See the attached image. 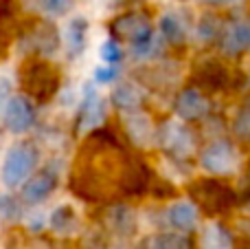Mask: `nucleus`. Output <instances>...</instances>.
I'll list each match as a JSON object with an SVG mask.
<instances>
[{
  "mask_svg": "<svg viewBox=\"0 0 250 249\" xmlns=\"http://www.w3.org/2000/svg\"><path fill=\"white\" fill-rule=\"evenodd\" d=\"M35 166V152L29 146H13L2 161V183L7 188H18L20 183H24V179H29L31 170Z\"/></svg>",
  "mask_w": 250,
  "mask_h": 249,
  "instance_id": "nucleus-1",
  "label": "nucleus"
},
{
  "mask_svg": "<svg viewBox=\"0 0 250 249\" xmlns=\"http://www.w3.org/2000/svg\"><path fill=\"white\" fill-rule=\"evenodd\" d=\"M239 166V154L226 141H215L202 152V168L211 174H230Z\"/></svg>",
  "mask_w": 250,
  "mask_h": 249,
  "instance_id": "nucleus-2",
  "label": "nucleus"
},
{
  "mask_svg": "<svg viewBox=\"0 0 250 249\" xmlns=\"http://www.w3.org/2000/svg\"><path fill=\"white\" fill-rule=\"evenodd\" d=\"M4 126L13 132V135H22L26 132L35 122V108L24 95H13L9 100L7 108H4Z\"/></svg>",
  "mask_w": 250,
  "mask_h": 249,
  "instance_id": "nucleus-3",
  "label": "nucleus"
},
{
  "mask_svg": "<svg viewBox=\"0 0 250 249\" xmlns=\"http://www.w3.org/2000/svg\"><path fill=\"white\" fill-rule=\"evenodd\" d=\"M160 141L173 154H189L193 150V137H191L189 128L176 122L165 124V128L160 130Z\"/></svg>",
  "mask_w": 250,
  "mask_h": 249,
  "instance_id": "nucleus-4",
  "label": "nucleus"
},
{
  "mask_svg": "<svg viewBox=\"0 0 250 249\" xmlns=\"http://www.w3.org/2000/svg\"><path fill=\"white\" fill-rule=\"evenodd\" d=\"M105 119V101L97 95L92 88H88L86 101H83V110H82V119H79V130L88 132L95 130L104 124Z\"/></svg>",
  "mask_w": 250,
  "mask_h": 249,
  "instance_id": "nucleus-5",
  "label": "nucleus"
},
{
  "mask_svg": "<svg viewBox=\"0 0 250 249\" xmlns=\"http://www.w3.org/2000/svg\"><path fill=\"white\" fill-rule=\"evenodd\" d=\"M207 110H208V101L204 100V95L200 91H195V88L182 91L176 101V113L180 115L182 119H198V117H202Z\"/></svg>",
  "mask_w": 250,
  "mask_h": 249,
  "instance_id": "nucleus-6",
  "label": "nucleus"
},
{
  "mask_svg": "<svg viewBox=\"0 0 250 249\" xmlns=\"http://www.w3.org/2000/svg\"><path fill=\"white\" fill-rule=\"evenodd\" d=\"M167 221L171 227L180 229V232H189L198 223V210L189 201H178L167 210Z\"/></svg>",
  "mask_w": 250,
  "mask_h": 249,
  "instance_id": "nucleus-7",
  "label": "nucleus"
},
{
  "mask_svg": "<svg viewBox=\"0 0 250 249\" xmlns=\"http://www.w3.org/2000/svg\"><path fill=\"white\" fill-rule=\"evenodd\" d=\"M55 183L57 181H55V176H53L51 172H42V174L33 176V179L24 185L22 197H24L26 203H42L44 199L55 190Z\"/></svg>",
  "mask_w": 250,
  "mask_h": 249,
  "instance_id": "nucleus-8",
  "label": "nucleus"
},
{
  "mask_svg": "<svg viewBox=\"0 0 250 249\" xmlns=\"http://www.w3.org/2000/svg\"><path fill=\"white\" fill-rule=\"evenodd\" d=\"M224 49L229 53H239L250 49V20H237L226 29Z\"/></svg>",
  "mask_w": 250,
  "mask_h": 249,
  "instance_id": "nucleus-9",
  "label": "nucleus"
},
{
  "mask_svg": "<svg viewBox=\"0 0 250 249\" xmlns=\"http://www.w3.org/2000/svg\"><path fill=\"white\" fill-rule=\"evenodd\" d=\"M86 35H88V22L83 20V18H73V20L66 25L64 40H66V47H68V51L73 53V55H77V53L83 49Z\"/></svg>",
  "mask_w": 250,
  "mask_h": 249,
  "instance_id": "nucleus-10",
  "label": "nucleus"
},
{
  "mask_svg": "<svg viewBox=\"0 0 250 249\" xmlns=\"http://www.w3.org/2000/svg\"><path fill=\"white\" fill-rule=\"evenodd\" d=\"M202 249H230L233 247V238L222 225L208 223L202 232V241H200Z\"/></svg>",
  "mask_w": 250,
  "mask_h": 249,
  "instance_id": "nucleus-11",
  "label": "nucleus"
},
{
  "mask_svg": "<svg viewBox=\"0 0 250 249\" xmlns=\"http://www.w3.org/2000/svg\"><path fill=\"white\" fill-rule=\"evenodd\" d=\"M114 104L119 106L121 110H138L143 104V93L138 86H134V84L125 82L121 86L114 91Z\"/></svg>",
  "mask_w": 250,
  "mask_h": 249,
  "instance_id": "nucleus-12",
  "label": "nucleus"
},
{
  "mask_svg": "<svg viewBox=\"0 0 250 249\" xmlns=\"http://www.w3.org/2000/svg\"><path fill=\"white\" fill-rule=\"evenodd\" d=\"M48 223H51V227L55 229V232L66 234V232H73V229H75V225H77V219H75V212L70 210L68 205H60L51 214Z\"/></svg>",
  "mask_w": 250,
  "mask_h": 249,
  "instance_id": "nucleus-13",
  "label": "nucleus"
},
{
  "mask_svg": "<svg viewBox=\"0 0 250 249\" xmlns=\"http://www.w3.org/2000/svg\"><path fill=\"white\" fill-rule=\"evenodd\" d=\"M149 26H147L145 20H141V18L136 16H127V18H121V20L114 25V31H117L121 38H127L129 42H132L134 38H138V35L143 33V31H147Z\"/></svg>",
  "mask_w": 250,
  "mask_h": 249,
  "instance_id": "nucleus-14",
  "label": "nucleus"
},
{
  "mask_svg": "<svg viewBox=\"0 0 250 249\" xmlns=\"http://www.w3.org/2000/svg\"><path fill=\"white\" fill-rule=\"evenodd\" d=\"M127 128L132 132V139H136L138 144H147L151 139V132H154L149 126V119L145 115L136 113V110H134L132 117H127Z\"/></svg>",
  "mask_w": 250,
  "mask_h": 249,
  "instance_id": "nucleus-15",
  "label": "nucleus"
},
{
  "mask_svg": "<svg viewBox=\"0 0 250 249\" xmlns=\"http://www.w3.org/2000/svg\"><path fill=\"white\" fill-rule=\"evenodd\" d=\"M160 31L167 40L171 42H180L185 38V22L176 16V13H165L163 20H160Z\"/></svg>",
  "mask_w": 250,
  "mask_h": 249,
  "instance_id": "nucleus-16",
  "label": "nucleus"
},
{
  "mask_svg": "<svg viewBox=\"0 0 250 249\" xmlns=\"http://www.w3.org/2000/svg\"><path fill=\"white\" fill-rule=\"evenodd\" d=\"M189 241L182 234H160L154 238V249H189Z\"/></svg>",
  "mask_w": 250,
  "mask_h": 249,
  "instance_id": "nucleus-17",
  "label": "nucleus"
},
{
  "mask_svg": "<svg viewBox=\"0 0 250 249\" xmlns=\"http://www.w3.org/2000/svg\"><path fill=\"white\" fill-rule=\"evenodd\" d=\"M20 214H22L20 203L13 197H9V194H0V216L7 221H16L20 219Z\"/></svg>",
  "mask_w": 250,
  "mask_h": 249,
  "instance_id": "nucleus-18",
  "label": "nucleus"
},
{
  "mask_svg": "<svg viewBox=\"0 0 250 249\" xmlns=\"http://www.w3.org/2000/svg\"><path fill=\"white\" fill-rule=\"evenodd\" d=\"M99 55L101 60L105 62V64H114V62L121 60V47H119V42H114V40H105L104 44H101L99 49Z\"/></svg>",
  "mask_w": 250,
  "mask_h": 249,
  "instance_id": "nucleus-19",
  "label": "nucleus"
},
{
  "mask_svg": "<svg viewBox=\"0 0 250 249\" xmlns=\"http://www.w3.org/2000/svg\"><path fill=\"white\" fill-rule=\"evenodd\" d=\"M11 97V79L7 75H0V117L4 115V108H7Z\"/></svg>",
  "mask_w": 250,
  "mask_h": 249,
  "instance_id": "nucleus-20",
  "label": "nucleus"
},
{
  "mask_svg": "<svg viewBox=\"0 0 250 249\" xmlns=\"http://www.w3.org/2000/svg\"><path fill=\"white\" fill-rule=\"evenodd\" d=\"M44 9L48 13H64L68 9V0H44Z\"/></svg>",
  "mask_w": 250,
  "mask_h": 249,
  "instance_id": "nucleus-21",
  "label": "nucleus"
},
{
  "mask_svg": "<svg viewBox=\"0 0 250 249\" xmlns=\"http://www.w3.org/2000/svg\"><path fill=\"white\" fill-rule=\"evenodd\" d=\"M114 69L112 66H99V69L95 71V77H97V82H101V84H105V82H112L114 79Z\"/></svg>",
  "mask_w": 250,
  "mask_h": 249,
  "instance_id": "nucleus-22",
  "label": "nucleus"
},
{
  "mask_svg": "<svg viewBox=\"0 0 250 249\" xmlns=\"http://www.w3.org/2000/svg\"><path fill=\"white\" fill-rule=\"evenodd\" d=\"M202 2H208V4H235L239 0H202Z\"/></svg>",
  "mask_w": 250,
  "mask_h": 249,
  "instance_id": "nucleus-23",
  "label": "nucleus"
}]
</instances>
